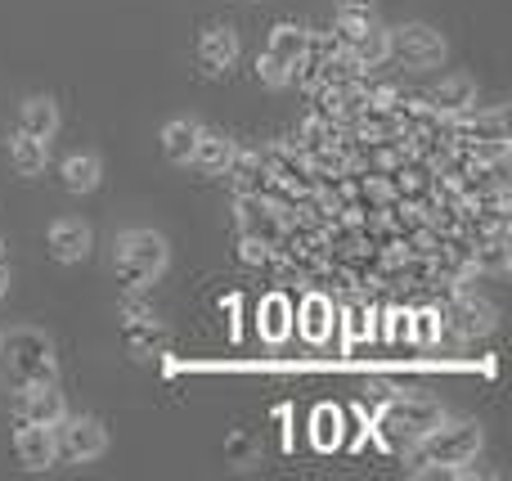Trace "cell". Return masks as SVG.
<instances>
[{"mask_svg": "<svg viewBox=\"0 0 512 481\" xmlns=\"http://www.w3.org/2000/svg\"><path fill=\"white\" fill-rule=\"evenodd\" d=\"M194 162L203 176H225L230 171V162H234V140L230 135H221V131H198V144H194Z\"/></svg>", "mask_w": 512, "mask_h": 481, "instance_id": "8fae6325", "label": "cell"}, {"mask_svg": "<svg viewBox=\"0 0 512 481\" xmlns=\"http://www.w3.org/2000/svg\"><path fill=\"white\" fill-rule=\"evenodd\" d=\"M450 320L459 324V333L477 338V333H490V329H495V306L481 302V297H459V306H454Z\"/></svg>", "mask_w": 512, "mask_h": 481, "instance_id": "ffe728a7", "label": "cell"}, {"mask_svg": "<svg viewBox=\"0 0 512 481\" xmlns=\"http://www.w3.org/2000/svg\"><path fill=\"white\" fill-rule=\"evenodd\" d=\"M427 99H432L436 113H463V108L477 104V81L463 77V72H454V77H445Z\"/></svg>", "mask_w": 512, "mask_h": 481, "instance_id": "2e32d148", "label": "cell"}, {"mask_svg": "<svg viewBox=\"0 0 512 481\" xmlns=\"http://www.w3.org/2000/svg\"><path fill=\"white\" fill-rule=\"evenodd\" d=\"M167 239L158 230H122L113 243V266L131 288H144L167 270Z\"/></svg>", "mask_w": 512, "mask_h": 481, "instance_id": "6da1fadb", "label": "cell"}, {"mask_svg": "<svg viewBox=\"0 0 512 481\" xmlns=\"http://www.w3.org/2000/svg\"><path fill=\"white\" fill-rule=\"evenodd\" d=\"M45 158H50V144L32 140V135H23V131L9 135V162H14L18 176H41Z\"/></svg>", "mask_w": 512, "mask_h": 481, "instance_id": "d6986e66", "label": "cell"}, {"mask_svg": "<svg viewBox=\"0 0 512 481\" xmlns=\"http://www.w3.org/2000/svg\"><path fill=\"white\" fill-rule=\"evenodd\" d=\"M346 59H351L355 68H378V63L387 59V27H378L369 18V23H364V32L346 45Z\"/></svg>", "mask_w": 512, "mask_h": 481, "instance_id": "e0dca14e", "label": "cell"}, {"mask_svg": "<svg viewBox=\"0 0 512 481\" xmlns=\"http://www.w3.org/2000/svg\"><path fill=\"white\" fill-rule=\"evenodd\" d=\"M99 176H104L99 153H72V158H63V189L68 194H90L99 185Z\"/></svg>", "mask_w": 512, "mask_h": 481, "instance_id": "ac0fdd59", "label": "cell"}, {"mask_svg": "<svg viewBox=\"0 0 512 481\" xmlns=\"http://www.w3.org/2000/svg\"><path fill=\"white\" fill-rule=\"evenodd\" d=\"M396 338H409V315H396Z\"/></svg>", "mask_w": 512, "mask_h": 481, "instance_id": "484cf974", "label": "cell"}, {"mask_svg": "<svg viewBox=\"0 0 512 481\" xmlns=\"http://www.w3.org/2000/svg\"><path fill=\"white\" fill-rule=\"evenodd\" d=\"M0 347H5V365H9L14 387L54 383V347L45 333L18 329V333H9V342H0Z\"/></svg>", "mask_w": 512, "mask_h": 481, "instance_id": "7a4b0ae2", "label": "cell"}, {"mask_svg": "<svg viewBox=\"0 0 512 481\" xmlns=\"http://www.w3.org/2000/svg\"><path fill=\"white\" fill-rule=\"evenodd\" d=\"M18 131L41 140V144H50L54 131H59V104H54L50 95H32L23 108H18Z\"/></svg>", "mask_w": 512, "mask_h": 481, "instance_id": "7c38bea8", "label": "cell"}, {"mask_svg": "<svg viewBox=\"0 0 512 481\" xmlns=\"http://www.w3.org/2000/svg\"><path fill=\"white\" fill-rule=\"evenodd\" d=\"M14 450H18V464L32 468V473H45V468L59 459V446H54V428H45V423H18Z\"/></svg>", "mask_w": 512, "mask_h": 481, "instance_id": "52a82bcc", "label": "cell"}, {"mask_svg": "<svg viewBox=\"0 0 512 481\" xmlns=\"http://www.w3.org/2000/svg\"><path fill=\"white\" fill-rule=\"evenodd\" d=\"M306 45H310V32L297 23H279L270 32V45H265V54H274L279 63H288L292 72L301 68V59H306Z\"/></svg>", "mask_w": 512, "mask_h": 481, "instance_id": "9a60e30c", "label": "cell"}, {"mask_svg": "<svg viewBox=\"0 0 512 481\" xmlns=\"http://www.w3.org/2000/svg\"><path fill=\"white\" fill-rule=\"evenodd\" d=\"M54 446H59V459H68V464H90L108 450V432L90 414H63L54 423Z\"/></svg>", "mask_w": 512, "mask_h": 481, "instance_id": "5b68a950", "label": "cell"}, {"mask_svg": "<svg viewBox=\"0 0 512 481\" xmlns=\"http://www.w3.org/2000/svg\"><path fill=\"white\" fill-rule=\"evenodd\" d=\"M63 414H68V405H63V392L54 383L18 387V423H45V428H54Z\"/></svg>", "mask_w": 512, "mask_h": 481, "instance_id": "8992f818", "label": "cell"}, {"mask_svg": "<svg viewBox=\"0 0 512 481\" xmlns=\"http://www.w3.org/2000/svg\"><path fill=\"white\" fill-rule=\"evenodd\" d=\"M50 257L54 261H63V266H77V261H86L90 257V243H95V234H90V225L86 221H54L50 225Z\"/></svg>", "mask_w": 512, "mask_h": 481, "instance_id": "30bf717a", "label": "cell"}, {"mask_svg": "<svg viewBox=\"0 0 512 481\" xmlns=\"http://www.w3.org/2000/svg\"><path fill=\"white\" fill-rule=\"evenodd\" d=\"M441 419H445V410L436 401H427V396H405V401H391V410H387V428L409 432V437L432 432Z\"/></svg>", "mask_w": 512, "mask_h": 481, "instance_id": "ba28073f", "label": "cell"}, {"mask_svg": "<svg viewBox=\"0 0 512 481\" xmlns=\"http://www.w3.org/2000/svg\"><path fill=\"white\" fill-rule=\"evenodd\" d=\"M387 59H400L405 68L427 72L445 63V36L432 32L427 23H405V27H387Z\"/></svg>", "mask_w": 512, "mask_h": 481, "instance_id": "277c9868", "label": "cell"}, {"mask_svg": "<svg viewBox=\"0 0 512 481\" xmlns=\"http://www.w3.org/2000/svg\"><path fill=\"white\" fill-rule=\"evenodd\" d=\"M198 63H203V72H212V77L230 72L234 63H239V32H234V27H207V32L198 36Z\"/></svg>", "mask_w": 512, "mask_h": 481, "instance_id": "9c48e42d", "label": "cell"}, {"mask_svg": "<svg viewBox=\"0 0 512 481\" xmlns=\"http://www.w3.org/2000/svg\"><path fill=\"white\" fill-rule=\"evenodd\" d=\"M261 315H265V324H261L265 338H270V342H283V338H288V302H283V297H265Z\"/></svg>", "mask_w": 512, "mask_h": 481, "instance_id": "44dd1931", "label": "cell"}, {"mask_svg": "<svg viewBox=\"0 0 512 481\" xmlns=\"http://www.w3.org/2000/svg\"><path fill=\"white\" fill-rule=\"evenodd\" d=\"M423 455L441 468L463 473V464L481 455V428L468 419H441L432 432H423Z\"/></svg>", "mask_w": 512, "mask_h": 481, "instance_id": "3957f363", "label": "cell"}, {"mask_svg": "<svg viewBox=\"0 0 512 481\" xmlns=\"http://www.w3.org/2000/svg\"><path fill=\"white\" fill-rule=\"evenodd\" d=\"M409 338H414L418 347H432V342L441 338V315H436V311H418V315H409Z\"/></svg>", "mask_w": 512, "mask_h": 481, "instance_id": "7402d4cb", "label": "cell"}, {"mask_svg": "<svg viewBox=\"0 0 512 481\" xmlns=\"http://www.w3.org/2000/svg\"><path fill=\"white\" fill-rule=\"evenodd\" d=\"M5 293H9V270L0 266V297H5Z\"/></svg>", "mask_w": 512, "mask_h": 481, "instance_id": "4316f807", "label": "cell"}, {"mask_svg": "<svg viewBox=\"0 0 512 481\" xmlns=\"http://www.w3.org/2000/svg\"><path fill=\"white\" fill-rule=\"evenodd\" d=\"M256 77H261L270 90H283L292 81V68H288V63H279L274 54H261V63H256Z\"/></svg>", "mask_w": 512, "mask_h": 481, "instance_id": "603a6c76", "label": "cell"}, {"mask_svg": "<svg viewBox=\"0 0 512 481\" xmlns=\"http://www.w3.org/2000/svg\"><path fill=\"white\" fill-rule=\"evenodd\" d=\"M198 131H203V126H198L194 117H176V122L162 126V153H167V162H176V167H189V158H194V144H198Z\"/></svg>", "mask_w": 512, "mask_h": 481, "instance_id": "5bb4252c", "label": "cell"}, {"mask_svg": "<svg viewBox=\"0 0 512 481\" xmlns=\"http://www.w3.org/2000/svg\"><path fill=\"white\" fill-rule=\"evenodd\" d=\"M301 338L310 342V347H324L328 338H333V302L319 293H310L306 302H301Z\"/></svg>", "mask_w": 512, "mask_h": 481, "instance_id": "4fadbf2b", "label": "cell"}, {"mask_svg": "<svg viewBox=\"0 0 512 481\" xmlns=\"http://www.w3.org/2000/svg\"><path fill=\"white\" fill-rule=\"evenodd\" d=\"M481 266H486V270H504L508 266V248H504V243H490V248L481 252Z\"/></svg>", "mask_w": 512, "mask_h": 481, "instance_id": "cb8c5ba5", "label": "cell"}, {"mask_svg": "<svg viewBox=\"0 0 512 481\" xmlns=\"http://www.w3.org/2000/svg\"><path fill=\"white\" fill-rule=\"evenodd\" d=\"M337 9H373V0H337Z\"/></svg>", "mask_w": 512, "mask_h": 481, "instance_id": "d4e9b609", "label": "cell"}]
</instances>
